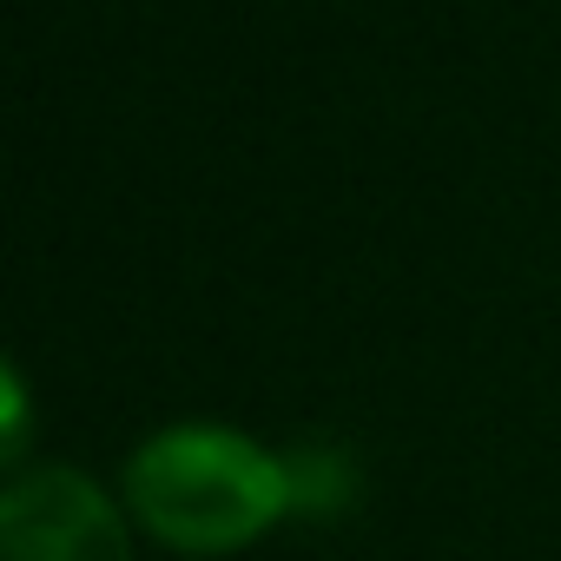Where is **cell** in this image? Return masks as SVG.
Wrapping results in <instances>:
<instances>
[{
    "instance_id": "obj_1",
    "label": "cell",
    "mask_w": 561,
    "mask_h": 561,
    "mask_svg": "<svg viewBox=\"0 0 561 561\" xmlns=\"http://www.w3.org/2000/svg\"><path fill=\"white\" fill-rule=\"evenodd\" d=\"M133 515L185 554H231L291 515V469L238 430L179 423L126 462Z\"/></svg>"
},
{
    "instance_id": "obj_2",
    "label": "cell",
    "mask_w": 561,
    "mask_h": 561,
    "mask_svg": "<svg viewBox=\"0 0 561 561\" xmlns=\"http://www.w3.org/2000/svg\"><path fill=\"white\" fill-rule=\"evenodd\" d=\"M0 561H133L119 508L80 469H34L0 495Z\"/></svg>"
},
{
    "instance_id": "obj_3",
    "label": "cell",
    "mask_w": 561,
    "mask_h": 561,
    "mask_svg": "<svg viewBox=\"0 0 561 561\" xmlns=\"http://www.w3.org/2000/svg\"><path fill=\"white\" fill-rule=\"evenodd\" d=\"M285 469H291V508H324L351 489V469L331 449H298V456H285Z\"/></svg>"
},
{
    "instance_id": "obj_4",
    "label": "cell",
    "mask_w": 561,
    "mask_h": 561,
    "mask_svg": "<svg viewBox=\"0 0 561 561\" xmlns=\"http://www.w3.org/2000/svg\"><path fill=\"white\" fill-rule=\"evenodd\" d=\"M21 436H27V403H21V377H8V456L21 449Z\"/></svg>"
}]
</instances>
